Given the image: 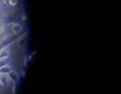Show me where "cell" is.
<instances>
[{"mask_svg": "<svg viewBox=\"0 0 121 94\" xmlns=\"http://www.w3.org/2000/svg\"><path fill=\"white\" fill-rule=\"evenodd\" d=\"M26 20V16L24 10L20 9L12 11L3 14L1 17V22L6 25L22 23Z\"/></svg>", "mask_w": 121, "mask_h": 94, "instance_id": "obj_1", "label": "cell"}, {"mask_svg": "<svg viewBox=\"0 0 121 94\" xmlns=\"http://www.w3.org/2000/svg\"><path fill=\"white\" fill-rule=\"evenodd\" d=\"M19 38V35L17 34H9L3 37L0 40V50L9 47L10 45L17 42Z\"/></svg>", "mask_w": 121, "mask_h": 94, "instance_id": "obj_2", "label": "cell"}, {"mask_svg": "<svg viewBox=\"0 0 121 94\" xmlns=\"http://www.w3.org/2000/svg\"><path fill=\"white\" fill-rule=\"evenodd\" d=\"M27 40H28V33H23L21 35H19V38H18V39L17 40V42L19 46L23 47L26 44Z\"/></svg>", "mask_w": 121, "mask_h": 94, "instance_id": "obj_3", "label": "cell"}, {"mask_svg": "<svg viewBox=\"0 0 121 94\" xmlns=\"http://www.w3.org/2000/svg\"><path fill=\"white\" fill-rule=\"evenodd\" d=\"M0 83L4 87H7L9 86L10 83V79L9 76L6 74H0Z\"/></svg>", "mask_w": 121, "mask_h": 94, "instance_id": "obj_4", "label": "cell"}, {"mask_svg": "<svg viewBox=\"0 0 121 94\" xmlns=\"http://www.w3.org/2000/svg\"><path fill=\"white\" fill-rule=\"evenodd\" d=\"M14 70H15L14 67H13L10 64H7V65H5V66L0 68V73L8 74L9 72H11Z\"/></svg>", "mask_w": 121, "mask_h": 94, "instance_id": "obj_5", "label": "cell"}, {"mask_svg": "<svg viewBox=\"0 0 121 94\" xmlns=\"http://www.w3.org/2000/svg\"><path fill=\"white\" fill-rule=\"evenodd\" d=\"M8 76H9V79H10L12 81H13L14 83H19V81H20V79H19V74H17V72L15 70H14V71L9 72V73L8 74Z\"/></svg>", "mask_w": 121, "mask_h": 94, "instance_id": "obj_6", "label": "cell"}, {"mask_svg": "<svg viewBox=\"0 0 121 94\" xmlns=\"http://www.w3.org/2000/svg\"><path fill=\"white\" fill-rule=\"evenodd\" d=\"M24 26L22 23H17V24H14L12 26V30L14 31V34L19 35L24 29Z\"/></svg>", "mask_w": 121, "mask_h": 94, "instance_id": "obj_7", "label": "cell"}, {"mask_svg": "<svg viewBox=\"0 0 121 94\" xmlns=\"http://www.w3.org/2000/svg\"><path fill=\"white\" fill-rule=\"evenodd\" d=\"M10 53H11V50L9 47H7V48L1 50V52H0V59L7 57H9Z\"/></svg>", "mask_w": 121, "mask_h": 94, "instance_id": "obj_8", "label": "cell"}, {"mask_svg": "<svg viewBox=\"0 0 121 94\" xmlns=\"http://www.w3.org/2000/svg\"><path fill=\"white\" fill-rule=\"evenodd\" d=\"M10 62H11V59H10L9 57L1 58V59H0V68L5 66V65L9 64Z\"/></svg>", "mask_w": 121, "mask_h": 94, "instance_id": "obj_9", "label": "cell"}, {"mask_svg": "<svg viewBox=\"0 0 121 94\" xmlns=\"http://www.w3.org/2000/svg\"><path fill=\"white\" fill-rule=\"evenodd\" d=\"M17 4H18L17 0H9V6L10 5L12 7H15Z\"/></svg>", "mask_w": 121, "mask_h": 94, "instance_id": "obj_10", "label": "cell"}, {"mask_svg": "<svg viewBox=\"0 0 121 94\" xmlns=\"http://www.w3.org/2000/svg\"><path fill=\"white\" fill-rule=\"evenodd\" d=\"M4 28H5V25L3 24L1 21H0V33H2L4 30Z\"/></svg>", "mask_w": 121, "mask_h": 94, "instance_id": "obj_11", "label": "cell"}, {"mask_svg": "<svg viewBox=\"0 0 121 94\" xmlns=\"http://www.w3.org/2000/svg\"><path fill=\"white\" fill-rule=\"evenodd\" d=\"M18 84L19 83H14V86H13V88H12V92L14 93V94H15L16 93V92H17V86H18Z\"/></svg>", "mask_w": 121, "mask_h": 94, "instance_id": "obj_12", "label": "cell"}, {"mask_svg": "<svg viewBox=\"0 0 121 94\" xmlns=\"http://www.w3.org/2000/svg\"><path fill=\"white\" fill-rule=\"evenodd\" d=\"M4 6L5 7H8L9 6V0H4Z\"/></svg>", "mask_w": 121, "mask_h": 94, "instance_id": "obj_13", "label": "cell"}, {"mask_svg": "<svg viewBox=\"0 0 121 94\" xmlns=\"http://www.w3.org/2000/svg\"><path fill=\"white\" fill-rule=\"evenodd\" d=\"M105 3L110 4V0H105Z\"/></svg>", "mask_w": 121, "mask_h": 94, "instance_id": "obj_14", "label": "cell"}]
</instances>
